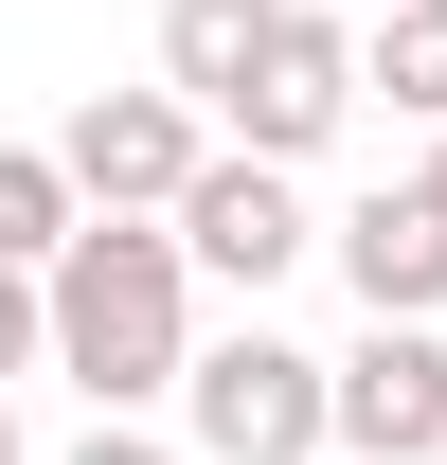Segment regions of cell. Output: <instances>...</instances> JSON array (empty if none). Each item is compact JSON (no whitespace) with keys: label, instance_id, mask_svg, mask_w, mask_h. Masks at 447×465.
Instances as JSON below:
<instances>
[{"label":"cell","instance_id":"1","mask_svg":"<svg viewBox=\"0 0 447 465\" xmlns=\"http://www.w3.org/2000/svg\"><path fill=\"white\" fill-rule=\"evenodd\" d=\"M197 251H179V215H90L55 251V376L90 411H179V376H197Z\"/></svg>","mask_w":447,"mask_h":465},{"label":"cell","instance_id":"2","mask_svg":"<svg viewBox=\"0 0 447 465\" xmlns=\"http://www.w3.org/2000/svg\"><path fill=\"white\" fill-rule=\"evenodd\" d=\"M179 448H197V465H323V448H340V358L269 341V322L197 341V376H179Z\"/></svg>","mask_w":447,"mask_h":465},{"label":"cell","instance_id":"3","mask_svg":"<svg viewBox=\"0 0 447 465\" xmlns=\"http://www.w3.org/2000/svg\"><path fill=\"white\" fill-rule=\"evenodd\" d=\"M179 251L215 269V287H251L269 304L304 251H323V215H304V162H269V143H215V162L179 179Z\"/></svg>","mask_w":447,"mask_h":465},{"label":"cell","instance_id":"4","mask_svg":"<svg viewBox=\"0 0 447 465\" xmlns=\"http://www.w3.org/2000/svg\"><path fill=\"white\" fill-rule=\"evenodd\" d=\"M358 108H376V54H358V18H340V0H286L269 72L233 90V143H269V162H323Z\"/></svg>","mask_w":447,"mask_h":465},{"label":"cell","instance_id":"5","mask_svg":"<svg viewBox=\"0 0 447 465\" xmlns=\"http://www.w3.org/2000/svg\"><path fill=\"white\" fill-rule=\"evenodd\" d=\"M55 143H72V179H90V215H179V179L215 162L233 125L197 108V90H90Z\"/></svg>","mask_w":447,"mask_h":465},{"label":"cell","instance_id":"6","mask_svg":"<svg viewBox=\"0 0 447 465\" xmlns=\"http://www.w3.org/2000/svg\"><path fill=\"white\" fill-rule=\"evenodd\" d=\"M340 465H447V322H376L340 341Z\"/></svg>","mask_w":447,"mask_h":465},{"label":"cell","instance_id":"7","mask_svg":"<svg viewBox=\"0 0 447 465\" xmlns=\"http://www.w3.org/2000/svg\"><path fill=\"white\" fill-rule=\"evenodd\" d=\"M323 251H340V287L376 304V322H447V197H430V162L376 179V197H340Z\"/></svg>","mask_w":447,"mask_h":465},{"label":"cell","instance_id":"8","mask_svg":"<svg viewBox=\"0 0 447 465\" xmlns=\"http://www.w3.org/2000/svg\"><path fill=\"white\" fill-rule=\"evenodd\" d=\"M269 36H286V0H162V90H197L233 125V90L269 72Z\"/></svg>","mask_w":447,"mask_h":465},{"label":"cell","instance_id":"9","mask_svg":"<svg viewBox=\"0 0 447 465\" xmlns=\"http://www.w3.org/2000/svg\"><path fill=\"white\" fill-rule=\"evenodd\" d=\"M72 232H90V179H72V143H0V251H18V269H55Z\"/></svg>","mask_w":447,"mask_h":465},{"label":"cell","instance_id":"10","mask_svg":"<svg viewBox=\"0 0 447 465\" xmlns=\"http://www.w3.org/2000/svg\"><path fill=\"white\" fill-rule=\"evenodd\" d=\"M358 54H376V108H393V125H447V0L358 18Z\"/></svg>","mask_w":447,"mask_h":465},{"label":"cell","instance_id":"11","mask_svg":"<svg viewBox=\"0 0 447 465\" xmlns=\"http://www.w3.org/2000/svg\"><path fill=\"white\" fill-rule=\"evenodd\" d=\"M0 376H55V269L0 251Z\"/></svg>","mask_w":447,"mask_h":465},{"label":"cell","instance_id":"12","mask_svg":"<svg viewBox=\"0 0 447 465\" xmlns=\"http://www.w3.org/2000/svg\"><path fill=\"white\" fill-rule=\"evenodd\" d=\"M72 465H197V448H162L144 411H90V448H72Z\"/></svg>","mask_w":447,"mask_h":465},{"label":"cell","instance_id":"13","mask_svg":"<svg viewBox=\"0 0 447 465\" xmlns=\"http://www.w3.org/2000/svg\"><path fill=\"white\" fill-rule=\"evenodd\" d=\"M0 465H18V376H0Z\"/></svg>","mask_w":447,"mask_h":465},{"label":"cell","instance_id":"14","mask_svg":"<svg viewBox=\"0 0 447 465\" xmlns=\"http://www.w3.org/2000/svg\"><path fill=\"white\" fill-rule=\"evenodd\" d=\"M430 197H447V125H430Z\"/></svg>","mask_w":447,"mask_h":465},{"label":"cell","instance_id":"15","mask_svg":"<svg viewBox=\"0 0 447 465\" xmlns=\"http://www.w3.org/2000/svg\"><path fill=\"white\" fill-rule=\"evenodd\" d=\"M358 18H393V0H358Z\"/></svg>","mask_w":447,"mask_h":465}]
</instances>
